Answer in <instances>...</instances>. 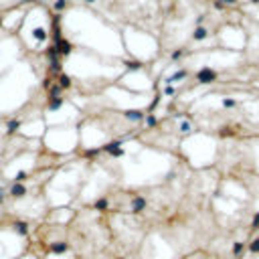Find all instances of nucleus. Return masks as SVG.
<instances>
[{
    "instance_id": "obj_1",
    "label": "nucleus",
    "mask_w": 259,
    "mask_h": 259,
    "mask_svg": "<svg viewBox=\"0 0 259 259\" xmlns=\"http://www.w3.org/2000/svg\"><path fill=\"white\" fill-rule=\"evenodd\" d=\"M196 79H198L201 83H210V81H215V79H217V73L210 67H202L201 71L196 73Z\"/></svg>"
},
{
    "instance_id": "obj_2",
    "label": "nucleus",
    "mask_w": 259,
    "mask_h": 259,
    "mask_svg": "<svg viewBox=\"0 0 259 259\" xmlns=\"http://www.w3.org/2000/svg\"><path fill=\"white\" fill-rule=\"evenodd\" d=\"M206 29H202V26H198V29H194V33H192V39L194 41H202V39H206Z\"/></svg>"
},
{
    "instance_id": "obj_3",
    "label": "nucleus",
    "mask_w": 259,
    "mask_h": 259,
    "mask_svg": "<svg viewBox=\"0 0 259 259\" xmlns=\"http://www.w3.org/2000/svg\"><path fill=\"white\" fill-rule=\"evenodd\" d=\"M184 77H186V71H176V73L170 75L166 81H168V83H174V81H180V79H184Z\"/></svg>"
},
{
    "instance_id": "obj_4",
    "label": "nucleus",
    "mask_w": 259,
    "mask_h": 259,
    "mask_svg": "<svg viewBox=\"0 0 259 259\" xmlns=\"http://www.w3.org/2000/svg\"><path fill=\"white\" fill-rule=\"evenodd\" d=\"M126 117H128V120H142L144 113H142V112H136V109H132V112H126Z\"/></svg>"
},
{
    "instance_id": "obj_5",
    "label": "nucleus",
    "mask_w": 259,
    "mask_h": 259,
    "mask_svg": "<svg viewBox=\"0 0 259 259\" xmlns=\"http://www.w3.org/2000/svg\"><path fill=\"white\" fill-rule=\"evenodd\" d=\"M144 205H146V202H144V198H134V210H142L144 209Z\"/></svg>"
},
{
    "instance_id": "obj_6",
    "label": "nucleus",
    "mask_w": 259,
    "mask_h": 259,
    "mask_svg": "<svg viewBox=\"0 0 259 259\" xmlns=\"http://www.w3.org/2000/svg\"><path fill=\"white\" fill-rule=\"evenodd\" d=\"M34 37L39 41H45L47 39V33H45V29H34Z\"/></svg>"
},
{
    "instance_id": "obj_7",
    "label": "nucleus",
    "mask_w": 259,
    "mask_h": 259,
    "mask_svg": "<svg viewBox=\"0 0 259 259\" xmlns=\"http://www.w3.org/2000/svg\"><path fill=\"white\" fill-rule=\"evenodd\" d=\"M128 69H134V71H136V69H140V63H138V61H128Z\"/></svg>"
},
{
    "instance_id": "obj_8",
    "label": "nucleus",
    "mask_w": 259,
    "mask_h": 259,
    "mask_svg": "<svg viewBox=\"0 0 259 259\" xmlns=\"http://www.w3.org/2000/svg\"><path fill=\"white\" fill-rule=\"evenodd\" d=\"M61 85H63V87H69V85H71V79H69L67 75H63V77H61Z\"/></svg>"
},
{
    "instance_id": "obj_9",
    "label": "nucleus",
    "mask_w": 259,
    "mask_h": 259,
    "mask_svg": "<svg viewBox=\"0 0 259 259\" xmlns=\"http://www.w3.org/2000/svg\"><path fill=\"white\" fill-rule=\"evenodd\" d=\"M223 105H225V108H233L235 101H233V99H223Z\"/></svg>"
},
{
    "instance_id": "obj_10",
    "label": "nucleus",
    "mask_w": 259,
    "mask_h": 259,
    "mask_svg": "<svg viewBox=\"0 0 259 259\" xmlns=\"http://www.w3.org/2000/svg\"><path fill=\"white\" fill-rule=\"evenodd\" d=\"M188 130H190V126H188V122H182V126H180V132H188Z\"/></svg>"
},
{
    "instance_id": "obj_11",
    "label": "nucleus",
    "mask_w": 259,
    "mask_h": 259,
    "mask_svg": "<svg viewBox=\"0 0 259 259\" xmlns=\"http://www.w3.org/2000/svg\"><path fill=\"white\" fill-rule=\"evenodd\" d=\"M180 57H182V51H180V49L172 53V59H174V61H178V59H180Z\"/></svg>"
},
{
    "instance_id": "obj_12",
    "label": "nucleus",
    "mask_w": 259,
    "mask_h": 259,
    "mask_svg": "<svg viewBox=\"0 0 259 259\" xmlns=\"http://www.w3.org/2000/svg\"><path fill=\"white\" fill-rule=\"evenodd\" d=\"M146 122H148V126H154V124H156V120H154L152 116H148V120H146Z\"/></svg>"
},
{
    "instance_id": "obj_13",
    "label": "nucleus",
    "mask_w": 259,
    "mask_h": 259,
    "mask_svg": "<svg viewBox=\"0 0 259 259\" xmlns=\"http://www.w3.org/2000/svg\"><path fill=\"white\" fill-rule=\"evenodd\" d=\"M223 2H227V4H233V2H237V0H223Z\"/></svg>"
},
{
    "instance_id": "obj_14",
    "label": "nucleus",
    "mask_w": 259,
    "mask_h": 259,
    "mask_svg": "<svg viewBox=\"0 0 259 259\" xmlns=\"http://www.w3.org/2000/svg\"><path fill=\"white\" fill-rule=\"evenodd\" d=\"M251 2H253V4H257V2H259V0H251Z\"/></svg>"
},
{
    "instance_id": "obj_15",
    "label": "nucleus",
    "mask_w": 259,
    "mask_h": 259,
    "mask_svg": "<svg viewBox=\"0 0 259 259\" xmlns=\"http://www.w3.org/2000/svg\"><path fill=\"white\" fill-rule=\"evenodd\" d=\"M87 2H93V0H87Z\"/></svg>"
}]
</instances>
